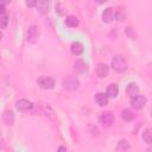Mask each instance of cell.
<instances>
[{
  "mask_svg": "<svg viewBox=\"0 0 152 152\" xmlns=\"http://www.w3.org/2000/svg\"><path fill=\"white\" fill-rule=\"evenodd\" d=\"M74 68L80 74H84V72L88 71V64L82 59H76L75 63H74Z\"/></svg>",
  "mask_w": 152,
  "mask_h": 152,
  "instance_id": "obj_7",
  "label": "cell"
},
{
  "mask_svg": "<svg viewBox=\"0 0 152 152\" xmlns=\"http://www.w3.org/2000/svg\"><path fill=\"white\" fill-rule=\"evenodd\" d=\"M99 121H100V124H101L102 126H110V125L113 124V121H114V116H113L112 113L104 112V113H102V114L100 115Z\"/></svg>",
  "mask_w": 152,
  "mask_h": 152,
  "instance_id": "obj_5",
  "label": "cell"
},
{
  "mask_svg": "<svg viewBox=\"0 0 152 152\" xmlns=\"http://www.w3.org/2000/svg\"><path fill=\"white\" fill-rule=\"evenodd\" d=\"M138 93H139V88H138V86H137L135 83H129V84L127 86V88H126V94H127L129 97L135 96Z\"/></svg>",
  "mask_w": 152,
  "mask_h": 152,
  "instance_id": "obj_14",
  "label": "cell"
},
{
  "mask_svg": "<svg viewBox=\"0 0 152 152\" xmlns=\"http://www.w3.org/2000/svg\"><path fill=\"white\" fill-rule=\"evenodd\" d=\"M37 83L42 89H52L55 87V81L51 77H40Z\"/></svg>",
  "mask_w": 152,
  "mask_h": 152,
  "instance_id": "obj_4",
  "label": "cell"
},
{
  "mask_svg": "<svg viewBox=\"0 0 152 152\" xmlns=\"http://www.w3.org/2000/svg\"><path fill=\"white\" fill-rule=\"evenodd\" d=\"M36 7L40 13H46L50 8V0H37Z\"/></svg>",
  "mask_w": 152,
  "mask_h": 152,
  "instance_id": "obj_8",
  "label": "cell"
},
{
  "mask_svg": "<svg viewBox=\"0 0 152 152\" xmlns=\"http://www.w3.org/2000/svg\"><path fill=\"white\" fill-rule=\"evenodd\" d=\"M118 93H119L118 86H116V84H109L108 88H107V94H106V95H107L108 97L114 99V97L118 96Z\"/></svg>",
  "mask_w": 152,
  "mask_h": 152,
  "instance_id": "obj_16",
  "label": "cell"
},
{
  "mask_svg": "<svg viewBox=\"0 0 152 152\" xmlns=\"http://www.w3.org/2000/svg\"><path fill=\"white\" fill-rule=\"evenodd\" d=\"M1 13H5V7H4V5H0V14Z\"/></svg>",
  "mask_w": 152,
  "mask_h": 152,
  "instance_id": "obj_25",
  "label": "cell"
},
{
  "mask_svg": "<svg viewBox=\"0 0 152 152\" xmlns=\"http://www.w3.org/2000/svg\"><path fill=\"white\" fill-rule=\"evenodd\" d=\"M142 140L146 144H151L152 142V131L150 128H146L145 131H142Z\"/></svg>",
  "mask_w": 152,
  "mask_h": 152,
  "instance_id": "obj_19",
  "label": "cell"
},
{
  "mask_svg": "<svg viewBox=\"0 0 152 152\" xmlns=\"http://www.w3.org/2000/svg\"><path fill=\"white\" fill-rule=\"evenodd\" d=\"M1 38H2V33L0 32V40H1Z\"/></svg>",
  "mask_w": 152,
  "mask_h": 152,
  "instance_id": "obj_28",
  "label": "cell"
},
{
  "mask_svg": "<svg viewBox=\"0 0 152 152\" xmlns=\"http://www.w3.org/2000/svg\"><path fill=\"white\" fill-rule=\"evenodd\" d=\"M134 114H133V112L131 110V109H124L122 112H121V118L125 120V121H131V120H133L134 119Z\"/></svg>",
  "mask_w": 152,
  "mask_h": 152,
  "instance_id": "obj_18",
  "label": "cell"
},
{
  "mask_svg": "<svg viewBox=\"0 0 152 152\" xmlns=\"http://www.w3.org/2000/svg\"><path fill=\"white\" fill-rule=\"evenodd\" d=\"M38 38V27L37 26H31L28 28V32H27V40L30 43H34L36 39Z\"/></svg>",
  "mask_w": 152,
  "mask_h": 152,
  "instance_id": "obj_10",
  "label": "cell"
},
{
  "mask_svg": "<svg viewBox=\"0 0 152 152\" xmlns=\"http://www.w3.org/2000/svg\"><path fill=\"white\" fill-rule=\"evenodd\" d=\"M36 2H37V0H25V4H26L27 7H33V6H36Z\"/></svg>",
  "mask_w": 152,
  "mask_h": 152,
  "instance_id": "obj_23",
  "label": "cell"
},
{
  "mask_svg": "<svg viewBox=\"0 0 152 152\" xmlns=\"http://www.w3.org/2000/svg\"><path fill=\"white\" fill-rule=\"evenodd\" d=\"M32 106L33 104L26 99H21L19 101H17V103H15V107H17V109L19 112H27V110H30L32 108Z\"/></svg>",
  "mask_w": 152,
  "mask_h": 152,
  "instance_id": "obj_6",
  "label": "cell"
},
{
  "mask_svg": "<svg viewBox=\"0 0 152 152\" xmlns=\"http://www.w3.org/2000/svg\"><path fill=\"white\" fill-rule=\"evenodd\" d=\"M114 17L119 20V21H122V20H125V13L122 12V10H119L115 14H114Z\"/></svg>",
  "mask_w": 152,
  "mask_h": 152,
  "instance_id": "obj_22",
  "label": "cell"
},
{
  "mask_svg": "<svg viewBox=\"0 0 152 152\" xmlns=\"http://www.w3.org/2000/svg\"><path fill=\"white\" fill-rule=\"evenodd\" d=\"M78 24H80V21L77 19V17H75V15H68L65 18V25L68 27H76Z\"/></svg>",
  "mask_w": 152,
  "mask_h": 152,
  "instance_id": "obj_17",
  "label": "cell"
},
{
  "mask_svg": "<svg viewBox=\"0 0 152 152\" xmlns=\"http://www.w3.org/2000/svg\"><path fill=\"white\" fill-rule=\"evenodd\" d=\"M108 71H109L108 65L104 64V63H100V64L97 65V68H96V74H97V76H99L100 78L106 77V76L108 75Z\"/></svg>",
  "mask_w": 152,
  "mask_h": 152,
  "instance_id": "obj_11",
  "label": "cell"
},
{
  "mask_svg": "<svg viewBox=\"0 0 152 152\" xmlns=\"http://www.w3.org/2000/svg\"><path fill=\"white\" fill-rule=\"evenodd\" d=\"M96 1H97L99 4H104V2H107L108 0H96Z\"/></svg>",
  "mask_w": 152,
  "mask_h": 152,
  "instance_id": "obj_26",
  "label": "cell"
},
{
  "mask_svg": "<svg viewBox=\"0 0 152 152\" xmlns=\"http://www.w3.org/2000/svg\"><path fill=\"white\" fill-rule=\"evenodd\" d=\"M95 102L100 106V107H103V106H107L108 104V96L103 93H97L95 95Z\"/></svg>",
  "mask_w": 152,
  "mask_h": 152,
  "instance_id": "obj_12",
  "label": "cell"
},
{
  "mask_svg": "<svg viewBox=\"0 0 152 152\" xmlns=\"http://www.w3.org/2000/svg\"><path fill=\"white\" fill-rule=\"evenodd\" d=\"M70 50H71V53L75 55V56H80L83 53L84 51V48H83V44L80 43V42H74L70 46Z\"/></svg>",
  "mask_w": 152,
  "mask_h": 152,
  "instance_id": "obj_9",
  "label": "cell"
},
{
  "mask_svg": "<svg viewBox=\"0 0 152 152\" xmlns=\"http://www.w3.org/2000/svg\"><path fill=\"white\" fill-rule=\"evenodd\" d=\"M11 1L12 0H0V5H4L5 6V5H8Z\"/></svg>",
  "mask_w": 152,
  "mask_h": 152,
  "instance_id": "obj_24",
  "label": "cell"
},
{
  "mask_svg": "<svg viewBox=\"0 0 152 152\" xmlns=\"http://www.w3.org/2000/svg\"><path fill=\"white\" fill-rule=\"evenodd\" d=\"M114 19V12L112 8H106L102 13V20L104 23H110Z\"/></svg>",
  "mask_w": 152,
  "mask_h": 152,
  "instance_id": "obj_15",
  "label": "cell"
},
{
  "mask_svg": "<svg viewBox=\"0 0 152 152\" xmlns=\"http://www.w3.org/2000/svg\"><path fill=\"white\" fill-rule=\"evenodd\" d=\"M58 150H59V151H64V150H66V147H63V146H61V147H58Z\"/></svg>",
  "mask_w": 152,
  "mask_h": 152,
  "instance_id": "obj_27",
  "label": "cell"
},
{
  "mask_svg": "<svg viewBox=\"0 0 152 152\" xmlns=\"http://www.w3.org/2000/svg\"><path fill=\"white\" fill-rule=\"evenodd\" d=\"M78 84L80 83H78L77 78L74 77V76H68L66 78L63 80V87L68 90H75L78 87Z\"/></svg>",
  "mask_w": 152,
  "mask_h": 152,
  "instance_id": "obj_3",
  "label": "cell"
},
{
  "mask_svg": "<svg viewBox=\"0 0 152 152\" xmlns=\"http://www.w3.org/2000/svg\"><path fill=\"white\" fill-rule=\"evenodd\" d=\"M128 64L126 58H124L122 56H115L112 59V68L116 71V72H124L127 69Z\"/></svg>",
  "mask_w": 152,
  "mask_h": 152,
  "instance_id": "obj_1",
  "label": "cell"
},
{
  "mask_svg": "<svg viewBox=\"0 0 152 152\" xmlns=\"http://www.w3.org/2000/svg\"><path fill=\"white\" fill-rule=\"evenodd\" d=\"M129 148V144L126 141V140H120L119 141V144H118V147H116V150L118 151H125V150H128Z\"/></svg>",
  "mask_w": 152,
  "mask_h": 152,
  "instance_id": "obj_21",
  "label": "cell"
},
{
  "mask_svg": "<svg viewBox=\"0 0 152 152\" xmlns=\"http://www.w3.org/2000/svg\"><path fill=\"white\" fill-rule=\"evenodd\" d=\"M131 104L133 108L135 109H141L145 104H146V97L144 95H139L137 94L135 96L131 97Z\"/></svg>",
  "mask_w": 152,
  "mask_h": 152,
  "instance_id": "obj_2",
  "label": "cell"
},
{
  "mask_svg": "<svg viewBox=\"0 0 152 152\" xmlns=\"http://www.w3.org/2000/svg\"><path fill=\"white\" fill-rule=\"evenodd\" d=\"M8 25V17L6 13L0 14V28H6Z\"/></svg>",
  "mask_w": 152,
  "mask_h": 152,
  "instance_id": "obj_20",
  "label": "cell"
},
{
  "mask_svg": "<svg viewBox=\"0 0 152 152\" xmlns=\"http://www.w3.org/2000/svg\"><path fill=\"white\" fill-rule=\"evenodd\" d=\"M2 121L6 125H13L14 122V114L12 110H5L2 113Z\"/></svg>",
  "mask_w": 152,
  "mask_h": 152,
  "instance_id": "obj_13",
  "label": "cell"
}]
</instances>
